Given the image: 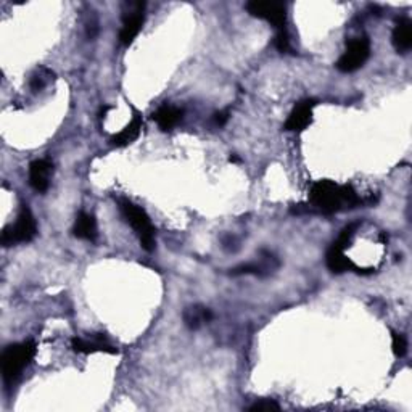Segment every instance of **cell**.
<instances>
[{
    "label": "cell",
    "mask_w": 412,
    "mask_h": 412,
    "mask_svg": "<svg viewBox=\"0 0 412 412\" xmlns=\"http://www.w3.org/2000/svg\"><path fill=\"white\" fill-rule=\"evenodd\" d=\"M361 198L351 185H338L333 180H318L309 190V205L322 215H333L337 211L354 208Z\"/></svg>",
    "instance_id": "6da1fadb"
},
{
    "label": "cell",
    "mask_w": 412,
    "mask_h": 412,
    "mask_svg": "<svg viewBox=\"0 0 412 412\" xmlns=\"http://www.w3.org/2000/svg\"><path fill=\"white\" fill-rule=\"evenodd\" d=\"M119 208L121 213L126 217L127 224H131V227L134 229V232L137 234L139 240H141V245L143 250L153 251L155 250V227L151 224L148 215L137 206L136 203H132L131 200L121 198L119 200Z\"/></svg>",
    "instance_id": "7a4b0ae2"
},
{
    "label": "cell",
    "mask_w": 412,
    "mask_h": 412,
    "mask_svg": "<svg viewBox=\"0 0 412 412\" xmlns=\"http://www.w3.org/2000/svg\"><path fill=\"white\" fill-rule=\"evenodd\" d=\"M36 356L34 342H23L10 345L2 353V374L7 381H13L20 374L31 364Z\"/></svg>",
    "instance_id": "3957f363"
},
{
    "label": "cell",
    "mask_w": 412,
    "mask_h": 412,
    "mask_svg": "<svg viewBox=\"0 0 412 412\" xmlns=\"http://www.w3.org/2000/svg\"><path fill=\"white\" fill-rule=\"evenodd\" d=\"M36 234H38V224H36L31 210L28 206H23L15 224L4 229L2 239L0 240H2L4 246L28 244V242H31L36 237Z\"/></svg>",
    "instance_id": "277c9868"
},
{
    "label": "cell",
    "mask_w": 412,
    "mask_h": 412,
    "mask_svg": "<svg viewBox=\"0 0 412 412\" xmlns=\"http://www.w3.org/2000/svg\"><path fill=\"white\" fill-rule=\"evenodd\" d=\"M369 55H371V40L367 38L351 39L347 42V50L337 62V68L342 72H353L364 66Z\"/></svg>",
    "instance_id": "5b68a950"
},
{
    "label": "cell",
    "mask_w": 412,
    "mask_h": 412,
    "mask_svg": "<svg viewBox=\"0 0 412 412\" xmlns=\"http://www.w3.org/2000/svg\"><path fill=\"white\" fill-rule=\"evenodd\" d=\"M245 9L251 16L271 23L272 26L277 28V31L278 29H286L287 7L283 4L258 2V0H254V2H248Z\"/></svg>",
    "instance_id": "8992f818"
},
{
    "label": "cell",
    "mask_w": 412,
    "mask_h": 412,
    "mask_svg": "<svg viewBox=\"0 0 412 412\" xmlns=\"http://www.w3.org/2000/svg\"><path fill=\"white\" fill-rule=\"evenodd\" d=\"M143 9L145 4H134L132 9L127 11L123 20V28H121L119 33V42L123 45L132 44V40L137 38V34L141 33V29L143 26Z\"/></svg>",
    "instance_id": "52a82bcc"
},
{
    "label": "cell",
    "mask_w": 412,
    "mask_h": 412,
    "mask_svg": "<svg viewBox=\"0 0 412 412\" xmlns=\"http://www.w3.org/2000/svg\"><path fill=\"white\" fill-rule=\"evenodd\" d=\"M314 107H316V100H303L300 102L298 105H296L292 113H290V116L287 119L286 126H283V129L286 131H292V132H300V131H305L306 127L311 124L313 121V110Z\"/></svg>",
    "instance_id": "ba28073f"
},
{
    "label": "cell",
    "mask_w": 412,
    "mask_h": 412,
    "mask_svg": "<svg viewBox=\"0 0 412 412\" xmlns=\"http://www.w3.org/2000/svg\"><path fill=\"white\" fill-rule=\"evenodd\" d=\"M325 263H327V268H329L332 272H335V274H342V272H347V271H356L357 274H366V272H372V269H359L357 266L351 261L349 258H347V254H345L343 248H340L335 244H332V246L329 248V251L325 254Z\"/></svg>",
    "instance_id": "9c48e42d"
},
{
    "label": "cell",
    "mask_w": 412,
    "mask_h": 412,
    "mask_svg": "<svg viewBox=\"0 0 412 412\" xmlns=\"http://www.w3.org/2000/svg\"><path fill=\"white\" fill-rule=\"evenodd\" d=\"M53 165L48 160H36L29 166V184L36 192H47L50 185Z\"/></svg>",
    "instance_id": "30bf717a"
},
{
    "label": "cell",
    "mask_w": 412,
    "mask_h": 412,
    "mask_svg": "<svg viewBox=\"0 0 412 412\" xmlns=\"http://www.w3.org/2000/svg\"><path fill=\"white\" fill-rule=\"evenodd\" d=\"M72 351L81 354H92V353H108L116 354L118 349L113 348L102 335L92 337V340H86V338H72L71 340Z\"/></svg>",
    "instance_id": "8fae6325"
},
{
    "label": "cell",
    "mask_w": 412,
    "mask_h": 412,
    "mask_svg": "<svg viewBox=\"0 0 412 412\" xmlns=\"http://www.w3.org/2000/svg\"><path fill=\"white\" fill-rule=\"evenodd\" d=\"M391 42L398 53H406L412 47V23L409 18H399L393 29Z\"/></svg>",
    "instance_id": "7c38bea8"
},
{
    "label": "cell",
    "mask_w": 412,
    "mask_h": 412,
    "mask_svg": "<svg viewBox=\"0 0 412 412\" xmlns=\"http://www.w3.org/2000/svg\"><path fill=\"white\" fill-rule=\"evenodd\" d=\"M142 126H143L142 114L139 112H134V118H132L131 123L127 124L123 131L118 132V134H114L110 139V143L114 145V147H126V145L132 143L139 136H141Z\"/></svg>",
    "instance_id": "4fadbf2b"
},
{
    "label": "cell",
    "mask_w": 412,
    "mask_h": 412,
    "mask_svg": "<svg viewBox=\"0 0 412 412\" xmlns=\"http://www.w3.org/2000/svg\"><path fill=\"white\" fill-rule=\"evenodd\" d=\"M184 112L180 110L178 107H171V105H165L160 107L158 110L153 113V119L156 121V124L161 131H171L173 127L178 126L180 121H183Z\"/></svg>",
    "instance_id": "5bb4252c"
},
{
    "label": "cell",
    "mask_w": 412,
    "mask_h": 412,
    "mask_svg": "<svg viewBox=\"0 0 412 412\" xmlns=\"http://www.w3.org/2000/svg\"><path fill=\"white\" fill-rule=\"evenodd\" d=\"M72 232L77 239L81 240H87V242H95L97 240V222L95 217L92 215L87 213H80L76 217V224Z\"/></svg>",
    "instance_id": "9a60e30c"
},
{
    "label": "cell",
    "mask_w": 412,
    "mask_h": 412,
    "mask_svg": "<svg viewBox=\"0 0 412 412\" xmlns=\"http://www.w3.org/2000/svg\"><path fill=\"white\" fill-rule=\"evenodd\" d=\"M211 319H213V314L205 306H190L184 311V322L192 330L198 329L205 322H210Z\"/></svg>",
    "instance_id": "2e32d148"
},
{
    "label": "cell",
    "mask_w": 412,
    "mask_h": 412,
    "mask_svg": "<svg viewBox=\"0 0 412 412\" xmlns=\"http://www.w3.org/2000/svg\"><path fill=\"white\" fill-rule=\"evenodd\" d=\"M393 353H395L396 357H403L406 353H408V340L403 333H396L393 332Z\"/></svg>",
    "instance_id": "e0dca14e"
},
{
    "label": "cell",
    "mask_w": 412,
    "mask_h": 412,
    "mask_svg": "<svg viewBox=\"0 0 412 412\" xmlns=\"http://www.w3.org/2000/svg\"><path fill=\"white\" fill-rule=\"evenodd\" d=\"M250 411L253 412H261V411H281V406L272 399H261V401H256L253 406H250Z\"/></svg>",
    "instance_id": "ac0fdd59"
},
{
    "label": "cell",
    "mask_w": 412,
    "mask_h": 412,
    "mask_svg": "<svg viewBox=\"0 0 412 412\" xmlns=\"http://www.w3.org/2000/svg\"><path fill=\"white\" fill-rule=\"evenodd\" d=\"M276 47L281 52H288V48H290V39H288L287 29H278V31H277V36H276Z\"/></svg>",
    "instance_id": "d6986e66"
},
{
    "label": "cell",
    "mask_w": 412,
    "mask_h": 412,
    "mask_svg": "<svg viewBox=\"0 0 412 412\" xmlns=\"http://www.w3.org/2000/svg\"><path fill=\"white\" fill-rule=\"evenodd\" d=\"M227 119H229V112H219V113H215V116H213L215 124H216V126H219V127H222L224 124H226V123H227Z\"/></svg>",
    "instance_id": "ffe728a7"
}]
</instances>
